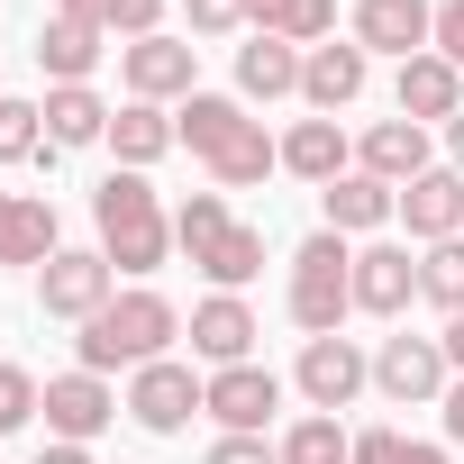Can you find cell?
Instances as JSON below:
<instances>
[{
	"label": "cell",
	"instance_id": "cb8c5ba5",
	"mask_svg": "<svg viewBox=\"0 0 464 464\" xmlns=\"http://www.w3.org/2000/svg\"><path fill=\"white\" fill-rule=\"evenodd\" d=\"M283 173H301V182H319V191H328L337 173H355V164H346V128H337V119H301V128L283 137Z\"/></svg>",
	"mask_w": 464,
	"mask_h": 464
},
{
	"label": "cell",
	"instance_id": "30bf717a",
	"mask_svg": "<svg viewBox=\"0 0 464 464\" xmlns=\"http://www.w3.org/2000/svg\"><path fill=\"white\" fill-rule=\"evenodd\" d=\"M274 410H283V373H274V364H218V373H209V419H218V437H265Z\"/></svg>",
	"mask_w": 464,
	"mask_h": 464
},
{
	"label": "cell",
	"instance_id": "b9f144b4",
	"mask_svg": "<svg viewBox=\"0 0 464 464\" xmlns=\"http://www.w3.org/2000/svg\"><path fill=\"white\" fill-rule=\"evenodd\" d=\"M0 101H10V92H0Z\"/></svg>",
	"mask_w": 464,
	"mask_h": 464
},
{
	"label": "cell",
	"instance_id": "ac0fdd59",
	"mask_svg": "<svg viewBox=\"0 0 464 464\" xmlns=\"http://www.w3.org/2000/svg\"><path fill=\"white\" fill-rule=\"evenodd\" d=\"M319 209H328L337 237H373V227H392V218H401V191H392V182H373V173L355 164V173H337V182L319 191Z\"/></svg>",
	"mask_w": 464,
	"mask_h": 464
},
{
	"label": "cell",
	"instance_id": "83f0119b",
	"mask_svg": "<svg viewBox=\"0 0 464 464\" xmlns=\"http://www.w3.org/2000/svg\"><path fill=\"white\" fill-rule=\"evenodd\" d=\"M64 19H82V28H101V37H155V19H164V0H55Z\"/></svg>",
	"mask_w": 464,
	"mask_h": 464
},
{
	"label": "cell",
	"instance_id": "8d00e7d4",
	"mask_svg": "<svg viewBox=\"0 0 464 464\" xmlns=\"http://www.w3.org/2000/svg\"><path fill=\"white\" fill-rule=\"evenodd\" d=\"M437 410H446V437H455V446H464V373H455V382H446V401H437Z\"/></svg>",
	"mask_w": 464,
	"mask_h": 464
},
{
	"label": "cell",
	"instance_id": "d6986e66",
	"mask_svg": "<svg viewBox=\"0 0 464 464\" xmlns=\"http://www.w3.org/2000/svg\"><path fill=\"white\" fill-rule=\"evenodd\" d=\"M55 237V200L46 191H0V265H46Z\"/></svg>",
	"mask_w": 464,
	"mask_h": 464
},
{
	"label": "cell",
	"instance_id": "5bb4252c",
	"mask_svg": "<svg viewBox=\"0 0 464 464\" xmlns=\"http://www.w3.org/2000/svg\"><path fill=\"white\" fill-rule=\"evenodd\" d=\"M410 301H419V256H410V246H392V237L355 246V310H373V319H401Z\"/></svg>",
	"mask_w": 464,
	"mask_h": 464
},
{
	"label": "cell",
	"instance_id": "60d3db41",
	"mask_svg": "<svg viewBox=\"0 0 464 464\" xmlns=\"http://www.w3.org/2000/svg\"><path fill=\"white\" fill-rule=\"evenodd\" d=\"M401 464H446V446H410V455H401Z\"/></svg>",
	"mask_w": 464,
	"mask_h": 464
},
{
	"label": "cell",
	"instance_id": "4dcf8cb0",
	"mask_svg": "<svg viewBox=\"0 0 464 464\" xmlns=\"http://www.w3.org/2000/svg\"><path fill=\"white\" fill-rule=\"evenodd\" d=\"M46 155V101H0V164Z\"/></svg>",
	"mask_w": 464,
	"mask_h": 464
},
{
	"label": "cell",
	"instance_id": "d4e9b609",
	"mask_svg": "<svg viewBox=\"0 0 464 464\" xmlns=\"http://www.w3.org/2000/svg\"><path fill=\"white\" fill-rule=\"evenodd\" d=\"M246 28L283 37V46H319V37H337V0H246Z\"/></svg>",
	"mask_w": 464,
	"mask_h": 464
},
{
	"label": "cell",
	"instance_id": "836d02e7",
	"mask_svg": "<svg viewBox=\"0 0 464 464\" xmlns=\"http://www.w3.org/2000/svg\"><path fill=\"white\" fill-rule=\"evenodd\" d=\"M428 46H437V55L464 73V0H437V37H428Z\"/></svg>",
	"mask_w": 464,
	"mask_h": 464
},
{
	"label": "cell",
	"instance_id": "603a6c76",
	"mask_svg": "<svg viewBox=\"0 0 464 464\" xmlns=\"http://www.w3.org/2000/svg\"><path fill=\"white\" fill-rule=\"evenodd\" d=\"M110 155H119L128 173L164 164V155H173V119H164L155 101H128V110H110Z\"/></svg>",
	"mask_w": 464,
	"mask_h": 464
},
{
	"label": "cell",
	"instance_id": "4316f807",
	"mask_svg": "<svg viewBox=\"0 0 464 464\" xmlns=\"http://www.w3.org/2000/svg\"><path fill=\"white\" fill-rule=\"evenodd\" d=\"M37 64L55 73V82H92V64H101V28H82V19H46L37 28Z\"/></svg>",
	"mask_w": 464,
	"mask_h": 464
},
{
	"label": "cell",
	"instance_id": "9c48e42d",
	"mask_svg": "<svg viewBox=\"0 0 464 464\" xmlns=\"http://www.w3.org/2000/svg\"><path fill=\"white\" fill-rule=\"evenodd\" d=\"M292 382H301V401H310V410H328V419H337V410H355V392L373 382V355H364L355 337H310Z\"/></svg>",
	"mask_w": 464,
	"mask_h": 464
},
{
	"label": "cell",
	"instance_id": "ba28073f",
	"mask_svg": "<svg viewBox=\"0 0 464 464\" xmlns=\"http://www.w3.org/2000/svg\"><path fill=\"white\" fill-rule=\"evenodd\" d=\"M191 73H200V46H191V37H164V28H155V37L119 46V82H128V101H155V110H164V101H191V92H200Z\"/></svg>",
	"mask_w": 464,
	"mask_h": 464
},
{
	"label": "cell",
	"instance_id": "ffe728a7",
	"mask_svg": "<svg viewBox=\"0 0 464 464\" xmlns=\"http://www.w3.org/2000/svg\"><path fill=\"white\" fill-rule=\"evenodd\" d=\"M364 73H373L364 46H310V55H301V101H310L319 119H337V110L364 92Z\"/></svg>",
	"mask_w": 464,
	"mask_h": 464
},
{
	"label": "cell",
	"instance_id": "8fae6325",
	"mask_svg": "<svg viewBox=\"0 0 464 464\" xmlns=\"http://www.w3.org/2000/svg\"><path fill=\"white\" fill-rule=\"evenodd\" d=\"M446 346L437 337H382V355H373V392L382 401H401V410H419V401H446Z\"/></svg>",
	"mask_w": 464,
	"mask_h": 464
},
{
	"label": "cell",
	"instance_id": "f1b7e54d",
	"mask_svg": "<svg viewBox=\"0 0 464 464\" xmlns=\"http://www.w3.org/2000/svg\"><path fill=\"white\" fill-rule=\"evenodd\" d=\"M283 464H355V437L328 419V410H310L301 428H283V446H274Z\"/></svg>",
	"mask_w": 464,
	"mask_h": 464
},
{
	"label": "cell",
	"instance_id": "d6a6232c",
	"mask_svg": "<svg viewBox=\"0 0 464 464\" xmlns=\"http://www.w3.org/2000/svg\"><path fill=\"white\" fill-rule=\"evenodd\" d=\"M182 19H191V37H237L246 0H182Z\"/></svg>",
	"mask_w": 464,
	"mask_h": 464
},
{
	"label": "cell",
	"instance_id": "ab89813d",
	"mask_svg": "<svg viewBox=\"0 0 464 464\" xmlns=\"http://www.w3.org/2000/svg\"><path fill=\"white\" fill-rule=\"evenodd\" d=\"M446 155H455V173H464V110L446 119Z\"/></svg>",
	"mask_w": 464,
	"mask_h": 464
},
{
	"label": "cell",
	"instance_id": "7402d4cb",
	"mask_svg": "<svg viewBox=\"0 0 464 464\" xmlns=\"http://www.w3.org/2000/svg\"><path fill=\"white\" fill-rule=\"evenodd\" d=\"M46 146H110V101L92 82H55L46 92Z\"/></svg>",
	"mask_w": 464,
	"mask_h": 464
},
{
	"label": "cell",
	"instance_id": "7c38bea8",
	"mask_svg": "<svg viewBox=\"0 0 464 464\" xmlns=\"http://www.w3.org/2000/svg\"><path fill=\"white\" fill-rule=\"evenodd\" d=\"M37 410H46V428H55L64 446H92V437H101L128 401H119L101 373H82V364H73V373H55V382H46V401H37Z\"/></svg>",
	"mask_w": 464,
	"mask_h": 464
},
{
	"label": "cell",
	"instance_id": "74e56055",
	"mask_svg": "<svg viewBox=\"0 0 464 464\" xmlns=\"http://www.w3.org/2000/svg\"><path fill=\"white\" fill-rule=\"evenodd\" d=\"M437 346H446V364H455V373H464V310H455V319H446V337H437Z\"/></svg>",
	"mask_w": 464,
	"mask_h": 464
},
{
	"label": "cell",
	"instance_id": "d590c367",
	"mask_svg": "<svg viewBox=\"0 0 464 464\" xmlns=\"http://www.w3.org/2000/svg\"><path fill=\"white\" fill-rule=\"evenodd\" d=\"M401 455H410L401 428H364V437H355V464H401Z\"/></svg>",
	"mask_w": 464,
	"mask_h": 464
},
{
	"label": "cell",
	"instance_id": "1f68e13d",
	"mask_svg": "<svg viewBox=\"0 0 464 464\" xmlns=\"http://www.w3.org/2000/svg\"><path fill=\"white\" fill-rule=\"evenodd\" d=\"M37 401H46V392H37V373L0 364V437H10V428H28V419H37Z\"/></svg>",
	"mask_w": 464,
	"mask_h": 464
},
{
	"label": "cell",
	"instance_id": "5b68a950",
	"mask_svg": "<svg viewBox=\"0 0 464 464\" xmlns=\"http://www.w3.org/2000/svg\"><path fill=\"white\" fill-rule=\"evenodd\" d=\"M346 310H355V246L337 227H319L292 256V319H301V337H337Z\"/></svg>",
	"mask_w": 464,
	"mask_h": 464
},
{
	"label": "cell",
	"instance_id": "f546056e",
	"mask_svg": "<svg viewBox=\"0 0 464 464\" xmlns=\"http://www.w3.org/2000/svg\"><path fill=\"white\" fill-rule=\"evenodd\" d=\"M419 301H437L446 319L464 310V237H446V246H419Z\"/></svg>",
	"mask_w": 464,
	"mask_h": 464
},
{
	"label": "cell",
	"instance_id": "2e32d148",
	"mask_svg": "<svg viewBox=\"0 0 464 464\" xmlns=\"http://www.w3.org/2000/svg\"><path fill=\"white\" fill-rule=\"evenodd\" d=\"M392 101H401V119H419V128H446V119L464 110V73H455V64L428 46V55H410V64H401Z\"/></svg>",
	"mask_w": 464,
	"mask_h": 464
},
{
	"label": "cell",
	"instance_id": "52a82bcc",
	"mask_svg": "<svg viewBox=\"0 0 464 464\" xmlns=\"http://www.w3.org/2000/svg\"><path fill=\"white\" fill-rule=\"evenodd\" d=\"M200 410H209V382H200L191 364L155 355V364H137V373H128V419H137V428H155V437H182Z\"/></svg>",
	"mask_w": 464,
	"mask_h": 464
},
{
	"label": "cell",
	"instance_id": "44dd1931",
	"mask_svg": "<svg viewBox=\"0 0 464 464\" xmlns=\"http://www.w3.org/2000/svg\"><path fill=\"white\" fill-rule=\"evenodd\" d=\"M355 164H364L373 182H392V191H401V182H419V173H428V128H419V119H373V128H364V146H355Z\"/></svg>",
	"mask_w": 464,
	"mask_h": 464
},
{
	"label": "cell",
	"instance_id": "3957f363",
	"mask_svg": "<svg viewBox=\"0 0 464 464\" xmlns=\"http://www.w3.org/2000/svg\"><path fill=\"white\" fill-rule=\"evenodd\" d=\"M173 337H182V310H173L164 292H119L101 319H82L73 346H82V373H119V364L137 373V364H155Z\"/></svg>",
	"mask_w": 464,
	"mask_h": 464
},
{
	"label": "cell",
	"instance_id": "9a60e30c",
	"mask_svg": "<svg viewBox=\"0 0 464 464\" xmlns=\"http://www.w3.org/2000/svg\"><path fill=\"white\" fill-rule=\"evenodd\" d=\"M401 218H410V237H419V246L464 237V173H455V164H428L419 182H401Z\"/></svg>",
	"mask_w": 464,
	"mask_h": 464
},
{
	"label": "cell",
	"instance_id": "f35d334b",
	"mask_svg": "<svg viewBox=\"0 0 464 464\" xmlns=\"http://www.w3.org/2000/svg\"><path fill=\"white\" fill-rule=\"evenodd\" d=\"M37 464H92V446H64V437H55V446H46Z\"/></svg>",
	"mask_w": 464,
	"mask_h": 464
},
{
	"label": "cell",
	"instance_id": "6da1fadb",
	"mask_svg": "<svg viewBox=\"0 0 464 464\" xmlns=\"http://www.w3.org/2000/svg\"><path fill=\"white\" fill-rule=\"evenodd\" d=\"M173 137L209 164L218 191H246V182H265L283 164V146L265 137V119H246V101H227V92H191L182 119H173Z\"/></svg>",
	"mask_w": 464,
	"mask_h": 464
},
{
	"label": "cell",
	"instance_id": "e575fe53",
	"mask_svg": "<svg viewBox=\"0 0 464 464\" xmlns=\"http://www.w3.org/2000/svg\"><path fill=\"white\" fill-rule=\"evenodd\" d=\"M200 464H283V455H274L265 437H218V446H209Z\"/></svg>",
	"mask_w": 464,
	"mask_h": 464
},
{
	"label": "cell",
	"instance_id": "484cf974",
	"mask_svg": "<svg viewBox=\"0 0 464 464\" xmlns=\"http://www.w3.org/2000/svg\"><path fill=\"white\" fill-rule=\"evenodd\" d=\"M237 92H246V101H283V92H301V46H283V37H246V46H237Z\"/></svg>",
	"mask_w": 464,
	"mask_h": 464
},
{
	"label": "cell",
	"instance_id": "e0dca14e",
	"mask_svg": "<svg viewBox=\"0 0 464 464\" xmlns=\"http://www.w3.org/2000/svg\"><path fill=\"white\" fill-rule=\"evenodd\" d=\"M256 310L237 301V292H209L200 310H191V355H209V364H256Z\"/></svg>",
	"mask_w": 464,
	"mask_h": 464
},
{
	"label": "cell",
	"instance_id": "277c9868",
	"mask_svg": "<svg viewBox=\"0 0 464 464\" xmlns=\"http://www.w3.org/2000/svg\"><path fill=\"white\" fill-rule=\"evenodd\" d=\"M173 246H182L218 292H246V283L265 274V227L227 218V200H218V191H191V200L173 209Z\"/></svg>",
	"mask_w": 464,
	"mask_h": 464
},
{
	"label": "cell",
	"instance_id": "4fadbf2b",
	"mask_svg": "<svg viewBox=\"0 0 464 464\" xmlns=\"http://www.w3.org/2000/svg\"><path fill=\"white\" fill-rule=\"evenodd\" d=\"M437 37V0H355V46L364 55H428Z\"/></svg>",
	"mask_w": 464,
	"mask_h": 464
},
{
	"label": "cell",
	"instance_id": "8992f818",
	"mask_svg": "<svg viewBox=\"0 0 464 464\" xmlns=\"http://www.w3.org/2000/svg\"><path fill=\"white\" fill-rule=\"evenodd\" d=\"M110 283H119V265H110L101 246H55V256L37 265V301H46V319H73V328L101 319V310L119 301Z\"/></svg>",
	"mask_w": 464,
	"mask_h": 464
},
{
	"label": "cell",
	"instance_id": "7a4b0ae2",
	"mask_svg": "<svg viewBox=\"0 0 464 464\" xmlns=\"http://www.w3.org/2000/svg\"><path fill=\"white\" fill-rule=\"evenodd\" d=\"M92 227H101V256H110L119 274H155V265H164V246H173V218H164L155 182H146V173H128V164L92 191Z\"/></svg>",
	"mask_w": 464,
	"mask_h": 464
}]
</instances>
